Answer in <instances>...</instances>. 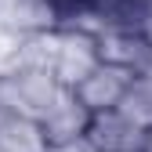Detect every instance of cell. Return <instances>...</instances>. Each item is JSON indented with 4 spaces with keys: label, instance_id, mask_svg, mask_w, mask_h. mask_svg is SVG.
I'll list each match as a JSON object with an SVG mask.
<instances>
[{
    "label": "cell",
    "instance_id": "cell-1",
    "mask_svg": "<svg viewBox=\"0 0 152 152\" xmlns=\"http://www.w3.org/2000/svg\"><path fill=\"white\" fill-rule=\"evenodd\" d=\"M65 87L47 65L40 62H22L11 58L0 65V105L7 112H22V116L40 120L44 109L58 98Z\"/></svg>",
    "mask_w": 152,
    "mask_h": 152
},
{
    "label": "cell",
    "instance_id": "cell-2",
    "mask_svg": "<svg viewBox=\"0 0 152 152\" xmlns=\"http://www.w3.org/2000/svg\"><path fill=\"white\" fill-rule=\"evenodd\" d=\"M47 69L62 80V87H72L80 76H87L98 65V44L87 26H51L47 29V51H44Z\"/></svg>",
    "mask_w": 152,
    "mask_h": 152
},
{
    "label": "cell",
    "instance_id": "cell-3",
    "mask_svg": "<svg viewBox=\"0 0 152 152\" xmlns=\"http://www.w3.org/2000/svg\"><path fill=\"white\" fill-rule=\"evenodd\" d=\"M91 33H94L102 62L120 65L127 72H141V69L152 65V51L145 44L138 22H105V26H94Z\"/></svg>",
    "mask_w": 152,
    "mask_h": 152
},
{
    "label": "cell",
    "instance_id": "cell-4",
    "mask_svg": "<svg viewBox=\"0 0 152 152\" xmlns=\"http://www.w3.org/2000/svg\"><path fill=\"white\" fill-rule=\"evenodd\" d=\"M130 80H134V72H127L120 65H109V62H98L87 76H80L69 91L76 94V102H80L87 112H105V109L123 105L127 91H130Z\"/></svg>",
    "mask_w": 152,
    "mask_h": 152
},
{
    "label": "cell",
    "instance_id": "cell-5",
    "mask_svg": "<svg viewBox=\"0 0 152 152\" xmlns=\"http://www.w3.org/2000/svg\"><path fill=\"white\" fill-rule=\"evenodd\" d=\"M36 123H40V130H44L51 152H58V148H72V145L83 141L87 123H91V112L76 102V94L65 87L58 98L44 109V116L36 120Z\"/></svg>",
    "mask_w": 152,
    "mask_h": 152
},
{
    "label": "cell",
    "instance_id": "cell-6",
    "mask_svg": "<svg viewBox=\"0 0 152 152\" xmlns=\"http://www.w3.org/2000/svg\"><path fill=\"white\" fill-rule=\"evenodd\" d=\"M141 130L145 127L116 105V109H105V112H91L83 145L91 152H138Z\"/></svg>",
    "mask_w": 152,
    "mask_h": 152
},
{
    "label": "cell",
    "instance_id": "cell-7",
    "mask_svg": "<svg viewBox=\"0 0 152 152\" xmlns=\"http://www.w3.org/2000/svg\"><path fill=\"white\" fill-rule=\"evenodd\" d=\"M0 152H51L40 123L22 112H0Z\"/></svg>",
    "mask_w": 152,
    "mask_h": 152
},
{
    "label": "cell",
    "instance_id": "cell-8",
    "mask_svg": "<svg viewBox=\"0 0 152 152\" xmlns=\"http://www.w3.org/2000/svg\"><path fill=\"white\" fill-rule=\"evenodd\" d=\"M138 29H141V36H145V44H148V51H152V7L138 18Z\"/></svg>",
    "mask_w": 152,
    "mask_h": 152
},
{
    "label": "cell",
    "instance_id": "cell-9",
    "mask_svg": "<svg viewBox=\"0 0 152 152\" xmlns=\"http://www.w3.org/2000/svg\"><path fill=\"white\" fill-rule=\"evenodd\" d=\"M138 152H152V123L141 130V141H138Z\"/></svg>",
    "mask_w": 152,
    "mask_h": 152
}]
</instances>
